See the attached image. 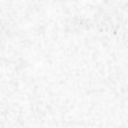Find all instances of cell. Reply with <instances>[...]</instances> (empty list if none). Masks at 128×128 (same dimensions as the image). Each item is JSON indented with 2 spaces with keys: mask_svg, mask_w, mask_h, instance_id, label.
Returning a JSON list of instances; mask_svg holds the SVG:
<instances>
[]
</instances>
